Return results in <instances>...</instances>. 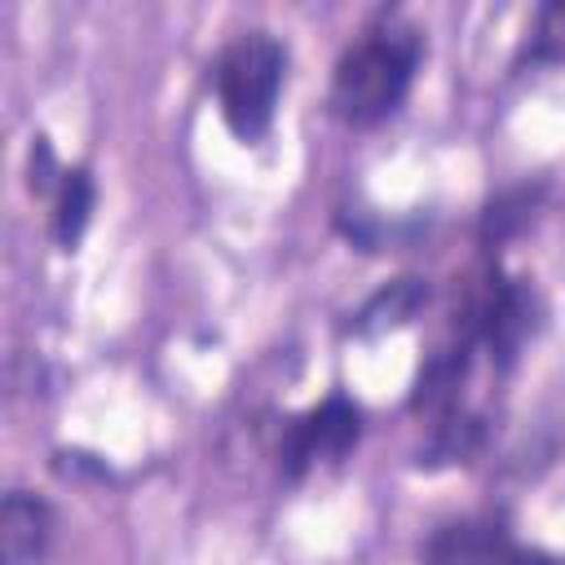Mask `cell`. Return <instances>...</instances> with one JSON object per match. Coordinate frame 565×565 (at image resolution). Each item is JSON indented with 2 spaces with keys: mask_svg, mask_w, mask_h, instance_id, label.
<instances>
[{
  "mask_svg": "<svg viewBox=\"0 0 565 565\" xmlns=\"http://www.w3.org/2000/svg\"><path fill=\"white\" fill-rule=\"evenodd\" d=\"M419 62V35L402 22H384L375 31H366L335 66L331 79V110L344 124H375L388 110H397V102L411 88Z\"/></svg>",
  "mask_w": 565,
  "mask_h": 565,
  "instance_id": "1",
  "label": "cell"
},
{
  "mask_svg": "<svg viewBox=\"0 0 565 565\" xmlns=\"http://www.w3.org/2000/svg\"><path fill=\"white\" fill-rule=\"evenodd\" d=\"M282 71H287V53L265 31H247L221 53V62H216V97H221L225 124L243 141L265 137V128L274 124Z\"/></svg>",
  "mask_w": 565,
  "mask_h": 565,
  "instance_id": "2",
  "label": "cell"
},
{
  "mask_svg": "<svg viewBox=\"0 0 565 565\" xmlns=\"http://www.w3.org/2000/svg\"><path fill=\"white\" fill-rule=\"evenodd\" d=\"M419 565H556V561L547 552L521 547L499 521H450L424 543Z\"/></svg>",
  "mask_w": 565,
  "mask_h": 565,
  "instance_id": "3",
  "label": "cell"
},
{
  "mask_svg": "<svg viewBox=\"0 0 565 565\" xmlns=\"http://www.w3.org/2000/svg\"><path fill=\"white\" fill-rule=\"evenodd\" d=\"M358 406L344 397H327L318 411H309L300 424H291L287 441H282V472L300 477L313 463H335L353 450L358 441Z\"/></svg>",
  "mask_w": 565,
  "mask_h": 565,
  "instance_id": "4",
  "label": "cell"
},
{
  "mask_svg": "<svg viewBox=\"0 0 565 565\" xmlns=\"http://www.w3.org/2000/svg\"><path fill=\"white\" fill-rule=\"evenodd\" d=\"M53 539V512L44 499L13 490L0 508V556L4 565H35Z\"/></svg>",
  "mask_w": 565,
  "mask_h": 565,
  "instance_id": "5",
  "label": "cell"
},
{
  "mask_svg": "<svg viewBox=\"0 0 565 565\" xmlns=\"http://www.w3.org/2000/svg\"><path fill=\"white\" fill-rule=\"evenodd\" d=\"M88 212H93V181L84 168L75 172H62L57 181V203H53V238L71 252L88 225Z\"/></svg>",
  "mask_w": 565,
  "mask_h": 565,
  "instance_id": "6",
  "label": "cell"
},
{
  "mask_svg": "<svg viewBox=\"0 0 565 565\" xmlns=\"http://www.w3.org/2000/svg\"><path fill=\"white\" fill-rule=\"evenodd\" d=\"M428 300V287L424 282H415V278H397V282H388L384 291H375L371 300H366V309L358 313V331H384V327H397V322H406V318H415V309Z\"/></svg>",
  "mask_w": 565,
  "mask_h": 565,
  "instance_id": "7",
  "label": "cell"
},
{
  "mask_svg": "<svg viewBox=\"0 0 565 565\" xmlns=\"http://www.w3.org/2000/svg\"><path fill=\"white\" fill-rule=\"evenodd\" d=\"M530 57L534 62H565V0H552L539 9L530 31Z\"/></svg>",
  "mask_w": 565,
  "mask_h": 565,
  "instance_id": "8",
  "label": "cell"
},
{
  "mask_svg": "<svg viewBox=\"0 0 565 565\" xmlns=\"http://www.w3.org/2000/svg\"><path fill=\"white\" fill-rule=\"evenodd\" d=\"M530 207H534V194H530V190H516V194L490 203V212H486V238H494V243L508 238V234L530 216Z\"/></svg>",
  "mask_w": 565,
  "mask_h": 565,
  "instance_id": "9",
  "label": "cell"
}]
</instances>
